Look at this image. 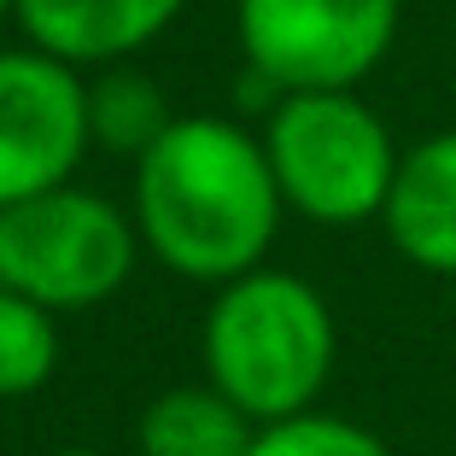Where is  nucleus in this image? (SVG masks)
Segmentation results:
<instances>
[{"label": "nucleus", "mask_w": 456, "mask_h": 456, "mask_svg": "<svg viewBox=\"0 0 456 456\" xmlns=\"http://www.w3.org/2000/svg\"><path fill=\"white\" fill-rule=\"evenodd\" d=\"M182 0H18V24L41 53L65 65H106L147 47Z\"/></svg>", "instance_id": "nucleus-8"}, {"label": "nucleus", "mask_w": 456, "mask_h": 456, "mask_svg": "<svg viewBox=\"0 0 456 456\" xmlns=\"http://www.w3.org/2000/svg\"><path fill=\"white\" fill-rule=\"evenodd\" d=\"M380 216L410 264L456 275V129L403 152Z\"/></svg>", "instance_id": "nucleus-7"}, {"label": "nucleus", "mask_w": 456, "mask_h": 456, "mask_svg": "<svg viewBox=\"0 0 456 456\" xmlns=\"http://www.w3.org/2000/svg\"><path fill=\"white\" fill-rule=\"evenodd\" d=\"M170 106H164L159 82L141 70H106L100 82H88V141L111 152H141L170 129Z\"/></svg>", "instance_id": "nucleus-10"}, {"label": "nucleus", "mask_w": 456, "mask_h": 456, "mask_svg": "<svg viewBox=\"0 0 456 456\" xmlns=\"http://www.w3.org/2000/svg\"><path fill=\"white\" fill-rule=\"evenodd\" d=\"M205 369L211 387L264 428L305 416L334 369V316L322 293L287 269L223 281L205 316Z\"/></svg>", "instance_id": "nucleus-2"}, {"label": "nucleus", "mask_w": 456, "mask_h": 456, "mask_svg": "<svg viewBox=\"0 0 456 456\" xmlns=\"http://www.w3.org/2000/svg\"><path fill=\"white\" fill-rule=\"evenodd\" d=\"M252 416L216 387H175L141 416V456H252Z\"/></svg>", "instance_id": "nucleus-9"}, {"label": "nucleus", "mask_w": 456, "mask_h": 456, "mask_svg": "<svg viewBox=\"0 0 456 456\" xmlns=\"http://www.w3.org/2000/svg\"><path fill=\"white\" fill-rule=\"evenodd\" d=\"M59 369L53 310L0 287V398H29Z\"/></svg>", "instance_id": "nucleus-11"}, {"label": "nucleus", "mask_w": 456, "mask_h": 456, "mask_svg": "<svg viewBox=\"0 0 456 456\" xmlns=\"http://www.w3.org/2000/svg\"><path fill=\"white\" fill-rule=\"evenodd\" d=\"M12 6H18V0H0V18H6V12H12Z\"/></svg>", "instance_id": "nucleus-14"}, {"label": "nucleus", "mask_w": 456, "mask_h": 456, "mask_svg": "<svg viewBox=\"0 0 456 456\" xmlns=\"http://www.w3.org/2000/svg\"><path fill=\"white\" fill-rule=\"evenodd\" d=\"M281 205L264 141L228 118H175L134 170V228L188 281L252 275Z\"/></svg>", "instance_id": "nucleus-1"}, {"label": "nucleus", "mask_w": 456, "mask_h": 456, "mask_svg": "<svg viewBox=\"0 0 456 456\" xmlns=\"http://www.w3.org/2000/svg\"><path fill=\"white\" fill-rule=\"evenodd\" d=\"M53 456H100V451H82V444H77V451H53Z\"/></svg>", "instance_id": "nucleus-13"}, {"label": "nucleus", "mask_w": 456, "mask_h": 456, "mask_svg": "<svg viewBox=\"0 0 456 456\" xmlns=\"http://www.w3.org/2000/svg\"><path fill=\"white\" fill-rule=\"evenodd\" d=\"M269 170L281 182V200L298 216L328 228L362 223L387 211L398 152L375 111L351 88H316V94H287L269 111L264 129Z\"/></svg>", "instance_id": "nucleus-3"}, {"label": "nucleus", "mask_w": 456, "mask_h": 456, "mask_svg": "<svg viewBox=\"0 0 456 456\" xmlns=\"http://www.w3.org/2000/svg\"><path fill=\"white\" fill-rule=\"evenodd\" d=\"M88 147V82L77 65L18 47L0 53V211L65 188Z\"/></svg>", "instance_id": "nucleus-6"}, {"label": "nucleus", "mask_w": 456, "mask_h": 456, "mask_svg": "<svg viewBox=\"0 0 456 456\" xmlns=\"http://www.w3.org/2000/svg\"><path fill=\"white\" fill-rule=\"evenodd\" d=\"M398 36V0H240L246 65L287 94L357 88Z\"/></svg>", "instance_id": "nucleus-5"}, {"label": "nucleus", "mask_w": 456, "mask_h": 456, "mask_svg": "<svg viewBox=\"0 0 456 456\" xmlns=\"http://www.w3.org/2000/svg\"><path fill=\"white\" fill-rule=\"evenodd\" d=\"M252 456H392V451L369 428H357V421L310 416L305 410V416H287V421L257 428Z\"/></svg>", "instance_id": "nucleus-12"}, {"label": "nucleus", "mask_w": 456, "mask_h": 456, "mask_svg": "<svg viewBox=\"0 0 456 456\" xmlns=\"http://www.w3.org/2000/svg\"><path fill=\"white\" fill-rule=\"evenodd\" d=\"M134 269V228L100 193L47 188L0 211V287L47 310H88Z\"/></svg>", "instance_id": "nucleus-4"}]
</instances>
